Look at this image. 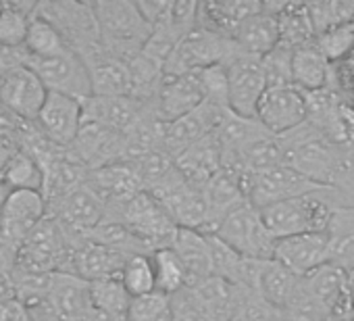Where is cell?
Listing matches in <instances>:
<instances>
[{
	"label": "cell",
	"mask_w": 354,
	"mask_h": 321,
	"mask_svg": "<svg viewBox=\"0 0 354 321\" xmlns=\"http://www.w3.org/2000/svg\"><path fill=\"white\" fill-rule=\"evenodd\" d=\"M279 142L286 152V165L317 186L339 192L346 203L354 199V146L331 142L308 121L279 136Z\"/></svg>",
	"instance_id": "1"
},
{
	"label": "cell",
	"mask_w": 354,
	"mask_h": 321,
	"mask_svg": "<svg viewBox=\"0 0 354 321\" xmlns=\"http://www.w3.org/2000/svg\"><path fill=\"white\" fill-rule=\"evenodd\" d=\"M339 205H348L346 199L335 190L323 188L304 196L269 205L261 209V215L269 232L279 240L296 234L327 232L331 215Z\"/></svg>",
	"instance_id": "2"
},
{
	"label": "cell",
	"mask_w": 354,
	"mask_h": 321,
	"mask_svg": "<svg viewBox=\"0 0 354 321\" xmlns=\"http://www.w3.org/2000/svg\"><path fill=\"white\" fill-rule=\"evenodd\" d=\"M92 7L96 13L102 46L111 55L131 63L152 36V28L140 13L138 3L98 0V3H92Z\"/></svg>",
	"instance_id": "3"
},
{
	"label": "cell",
	"mask_w": 354,
	"mask_h": 321,
	"mask_svg": "<svg viewBox=\"0 0 354 321\" xmlns=\"http://www.w3.org/2000/svg\"><path fill=\"white\" fill-rule=\"evenodd\" d=\"M21 304L34 321H84L92 311L90 282L69 271H55L48 290Z\"/></svg>",
	"instance_id": "4"
},
{
	"label": "cell",
	"mask_w": 354,
	"mask_h": 321,
	"mask_svg": "<svg viewBox=\"0 0 354 321\" xmlns=\"http://www.w3.org/2000/svg\"><path fill=\"white\" fill-rule=\"evenodd\" d=\"M36 13L50 21L65 40V44L80 57L102 46L92 3L46 0V3H36Z\"/></svg>",
	"instance_id": "5"
},
{
	"label": "cell",
	"mask_w": 354,
	"mask_h": 321,
	"mask_svg": "<svg viewBox=\"0 0 354 321\" xmlns=\"http://www.w3.org/2000/svg\"><path fill=\"white\" fill-rule=\"evenodd\" d=\"M238 51L240 48L234 40L196 26L171 53L165 65V75H186L211 65H225Z\"/></svg>",
	"instance_id": "6"
},
{
	"label": "cell",
	"mask_w": 354,
	"mask_h": 321,
	"mask_svg": "<svg viewBox=\"0 0 354 321\" xmlns=\"http://www.w3.org/2000/svg\"><path fill=\"white\" fill-rule=\"evenodd\" d=\"M150 194L167 209L173 223L182 230L205 232L209 221V203L205 188L190 184L177 167L150 190Z\"/></svg>",
	"instance_id": "7"
},
{
	"label": "cell",
	"mask_w": 354,
	"mask_h": 321,
	"mask_svg": "<svg viewBox=\"0 0 354 321\" xmlns=\"http://www.w3.org/2000/svg\"><path fill=\"white\" fill-rule=\"evenodd\" d=\"M213 236L250 259H273L277 242V238L269 232L261 209L252 207L250 203L230 213L213 232Z\"/></svg>",
	"instance_id": "8"
},
{
	"label": "cell",
	"mask_w": 354,
	"mask_h": 321,
	"mask_svg": "<svg viewBox=\"0 0 354 321\" xmlns=\"http://www.w3.org/2000/svg\"><path fill=\"white\" fill-rule=\"evenodd\" d=\"M150 253L171 246L177 228L167 209L146 190L138 192L125 207L119 219Z\"/></svg>",
	"instance_id": "9"
},
{
	"label": "cell",
	"mask_w": 354,
	"mask_h": 321,
	"mask_svg": "<svg viewBox=\"0 0 354 321\" xmlns=\"http://www.w3.org/2000/svg\"><path fill=\"white\" fill-rule=\"evenodd\" d=\"M26 65L38 73V77L44 82L48 92L65 94L82 102L94 96L88 67L84 59L73 51H65L61 55L46 57V59L26 57Z\"/></svg>",
	"instance_id": "10"
},
{
	"label": "cell",
	"mask_w": 354,
	"mask_h": 321,
	"mask_svg": "<svg viewBox=\"0 0 354 321\" xmlns=\"http://www.w3.org/2000/svg\"><path fill=\"white\" fill-rule=\"evenodd\" d=\"M230 80V109L236 115L257 119V109L267 92V77L263 69V59L238 51L227 63Z\"/></svg>",
	"instance_id": "11"
},
{
	"label": "cell",
	"mask_w": 354,
	"mask_h": 321,
	"mask_svg": "<svg viewBox=\"0 0 354 321\" xmlns=\"http://www.w3.org/2000/svg\"><path fill=\"white\" fill-rule=\"evenodd\" d=\"M323 190L290 165H279L263 174H246V196L257 209Z\"/></svg>",
	"instance_id": "12"
},
{
	"label": "cell",
	"mask_w": 354,
	"mask_h": 321,
	"mask_svg": "<svg viewBox=\"0 0 354 321\" xmlns=\"http://www.w3.org/2000/svg\"><path fill=\"white\" fill-rule=\"evenodd\" d=\"M104 215L106 205L88 182L65 199L48 205V217L59 221L73 240L86 238L104 221Z\"/></svg>",
	"instance_id": "13"
},
{
	"label": "cell",
	"mask_w": 354,
	"mask_h": 321,
	"mask_svg": "<svg viewBox=\"0 0 354 321\" xmlns=\"http://www.w3.org/2000/svg\"><path fill=\"white\" fill-rule=\"evenodd\" d=\"M48 94L44 82L26 63L0 80V107L21 121L36 123Z\"/></svg>",
	"instance_id": "14"
},
{
	"label": "cell",
	"mask_w": 354,
	"mask_h": 321,
	"mask_svg": "<svg viewBox=\"0 0 354 321\" xmlns=\"http://www.w3.org/2000/svg\"><path fill=\"white\" fill-rule=\"evenodd\" d=\"M69 150L90 172H96L106 165L125 160L127 136L111 127H104L100 123L84 119L82 129L75 142L69 146Z\"/></svg>",
	"instance_id": "15"
},
{
	"label": "cell",
	"mask_w": 354,
	"mask_h": 321,
	"mask_svg": "<svg viewBox=\"0 0 354 321\" xmlns=\"http://www.w3.org/2000/svg\"><path fill=\"white\" fill-rule=\"evenodd\" d=\"M257 119L269 134L277 138L300 127L308 119L306 92H302L296 86L267 88L259 102Z\"/></svg>",
	"instance_id": "16"
},
{
	"label": "cell",
	"mask_w": 354,
	"mask_h": 321,
	"mask_svg": "<svg viewBox=\"0 0 354 321\" xmlns=\"http://www.w3.org/2000/svg\"><path fill=\"white\" fill-rule=\"evenodd\" d=\"M273 259L298 277L308 275L325 263H331V242L327 232L286 236L275 242Z\"/></svg>",
	"instance_id": "17"
},
{
	"label": "cell",
	"mask_w": 354,
	"mask_h": 321,
	"mask_svg": "<svg viewBox=\"0 0 354 321\" xmlns=\"http://www.w3.org/2000/svg\"><path fill=\"white\" fill-rule=\"evenodd\" d=\"M48 203L42 192L34 190H11L0 213V232L19 248L30 234L46 219Z\"/></svg>",
	"instance_id": "18"
},
{
	"label": "cell",
	"mask_w": 354,
	"mask_h": 321,
	"mask_svg": "<svg viewBox=\"0 0 354 321\" xmlns=\"http://www.w3.org/2000/svg\"><path fill=\"white\" fill-rule=\"evenodd\" d=\"M84 123V102L65 94H55L50 92L38 119L36 125L38 129L57 146L69 148Z\"/></svg>",
	"instance_id": "19"
},
{
	"label": "cell",
	"mask_w": 354,
	"mask_h": 321,
	"mask_svg": "<svg viewBox=\"0 0 354 321\" xmlns=\"http://www.w3.org/2000/svg\"><path fill=\"white\" fill-rule=\"evenodd\" d=\"M225 113L227 111L217 109V107H213L209 102H203L192 113L180 117L173 123H167L162 150L167 154H171L173 158L180 156L192 144H196V142L205 140L207 136L215 134Z\"/></svg>",
	"instance_id": "20"
},
{
	"label": "cell",
	"mask_w": 354,
	"mask_h": 321,
	"mask_svg": "<svg viewBox=\"0 0 354 321\" xmlns=\"http://www.w3.org/2000/svg\"><path fill=\"white\" fill-rule=\"evenodd\" d=\"M306 288L329 309L335 321H352L354 304L348 284V271L335 263H325L302 277Z\"/></svg>",
	"instance_id": "21"
},
{
	"label": "cell",
	"mask_w": 354,
	"mask_h": 321,
	"mask_svg": "<svg viewBox=\"0 0 354 321\" xmlns=\"http://www.w3.org/2000/svg\"><path fill=\"white\" fill-rule=\"evenodd\" d=\"M82 59L88 67L94 96H131L133 80L127 61L111 55L104 46L82 55Z\"/></svg>",
	"instance_id": "22"
},
{
	"label": "cell",
	"mask_w": 354,
	"mask_h": 321,
	"mask_svg": "<svg viewBox=\"0 0 354 321\" xmlns=\"http://www.w3.org/2000/svg\"><path fill=\"white\" fill-rule=\"evenodd\" d=\"M205 196L209 203V221L203 234H213L230 213L248 203L246 174L221 167V172L205 184Z\"/></svg>",
	"instance_id": "23"
},
{
	"label": "cell",
	"mask_w": 354,
	"mask_h": 321,
	"mask_svg": "<svg viewBox=\"0 0 354 321\" xmlns=\"http://www.w3.org/2000/svg\"><path fill=\"white\" fill-rule=\"evenodd\" d=\"M129 255L119 253L115 248L102 246L88 238L75 242L71 250V259L67 265L69 273L80 275L86 282H96L104 277H121V271L127 263Z\"/></svg>",
	"instance_id": "24"
},
{
	"label": "cell",
	"mask_w": 354,
	"mask_h": 321,
	"mask_svg": "<svg viewBox=\"0 0 354 321\" xmlns=\"http://www.w3.org/2000/svg\"><path fill=\"white\" fill-rule=\"evenodd\" d=\"M40 167L44 172L42 194L48 205L75 192L90 178V169L84 163H80L69 148H59L57 152L42 160Z\"/></svg>",
	"instance_id": "25"
},
{
	"label": "cell",
	"mask_w": 354,
	"mask_h": 321,
	"mask_svg": "<svg viewBox=\"0 0 354 321\" xmlns=\"http://www.w3.org/2000/svg\"><path fill=\"white\" fill-rule=\"evenodd\" d=\"M205 102L198 71L186 75H165L156 94V111L165 123H173Z\"/></svg>",
	"instance_id": "26"
},
{
	"label": "cell",
	"mask_w": 354,
	"mask_h": 321,
	"mask_svg": "<svg viewBox=\"0 0 354 321\" xmlns=\"http://www.w3.org/2000/svg\"><path fill=\"white\" fill-rule=\"evenodd\" d=\"M175 167L190 184L205 188V184L213 180L223 167V148L217 131L192 144L180 156H175Z\"/></svg>",
	"instance_id": "27"
},
{
	"label": "cell",
	"mask_w": 354,
	"mask_h": 321,
	"mask_svg": "<svg viewBox=\"0 0 354 321\" xmlns=\"http://www.w3.org/2000/svg\"><path fill=\"white\" fill-rule=\"evenodd\" d=\"M263 11L257 0H230V3H198V28L234 40L244 21Z\"/></svg>",
	"instance_id": "28"
},
{
	"label": "cell",
	"mask_w": 354,
	"mask_h": 321,
	"mask_svg": "<svg viewBox=\"0 0 354 321\" xmlns=\"http://www.w3.org/2000/svg\"><path fill=\"white\" fill-rule=\"evenodd\" d=\"M146 102L133 96H90L84 100V119L127 134L140 119Z\"/></svg>",
	"instance_id": "29"
},
{
	"label": "cell",
	"mask_w": 354,
	"mask_h": 321,
	"mask_svg": "<svg viewBox=\"0 0 354 321\" xmlns=\"http://www.w3.org/2000/svg\"><path fill=\"white\" fill-rule=\"evenodd\" d=\"M234 42L238 48L252 57H265L279 44V28L273 3H263V11L242 24Z\"/></svg>",
	"instance_id": "30"
},
{
	"label": "cell",
	"mask_w": 354,
	"mask_h": 321,
	"mask_svg": "<svg viewBox=\"0 0 354 321\" xmlns=\"http://www.w3.org/2000/svg\"><path fill=\"white\" fill-rule=\"evenodd\" d=\"M171 248L184 261V265L190 273V284H196L201 279L215 275V261H213V248H211L209 234H203L198 230H182L180 228L171 242Z\"/></svg>",
	"instance_id": "31"
},
{
	"label": "cell",
	"mask_w": 354,
	"mask_h": 321,
	"mask_svg": "<svg viewBox=\"0 0 354 321\" xmlns=\"http://www.w3.org/2000/svg\"><path fill=\"white\" fill-rule=\"evenodd\" d=\"M190 288L215 321H232L234 319V313H236V306H238V300L242 294L240 286H234L219 275H211L207 279L190 284Z\"/></svg>",
	"instance_id": "32"
},
{
	"label": "cell",
	"mask_w": 354,
	"mask_h": 321,
	"mask_svg": "<svg viewBox=\"0 0 354 321\" xmlns=\"http://www.w3.org/2000/svg\"><path fill=\"white\" fill-rule=\"evenodd\" d=\"M292 77H294V86L300 88L302 92L325 90L331 80V63L317 48V44L310 42L294 51Z\"/></svg>",
	"instance_id": "33"
},
{
	"label": "cell",
	"mask_w": 354,
	"mask_h": 321,
	"mask_svg": "<svg viewBox=\"0 0 354 321\" xmlns=\"http://www.w3.org/2000/svg\"><path fill=\"white\" fill-rule=\"evenodd\" d=\"M277 28H279V44L296 51L315 42V26L308 13V5L302 3H273Z\"/></svg>",
	"instance_id": "34"
},
{
	"label": "cell",
	"mask_w": 354,
	"mask_h": 321,
	"mask_svg": "<svg viewBox=\"0 0 354 321\" xmlns=\"http://www.w3.org/2000/svg\"><path fill=\"white\" fill-rule=\"evenodd\" d=\"M331 242V263L352 271L354 269V205H339L327 228Z\"/></svg>",
	"instance_id": "35"
},
{
	"label": "cell",
	"mask_w": 354,
	"mask_h": 321,
	"mask_svg": "<svg viewBox=\"0 0 354 321\" xmlns=\"http://www.w3.org/2000/svg\"><path fill=\"white\" fill-rule=\"evenodd\" d=\"M300 279L302 277L292 273L288 267H283L275 259H269L265 261L259 277V294L265 302H269L273 309H277L283 315V309L292 298L294 290L298 288Z\"/></svg>",
	"instance_id": "36"
},
{
	"label": "cell",
	"mask_w": 354,
	"mask_h": 321,
	"mask_svg": "<svg viewBox=\"0 0 354 321\" xmlns=\"http://www.w3.org/2000/svg\"><path fill=\"white\" fill-rule=\"evenodd\" d=\"M150 259H152L158 292L173 296L190 286V273H188L184 261L180 259V255H177L171 246L150 253Z\"/></svg>",
	"instance_id": "37"
},
{
	"label": "cell",
	"mask_w": 354,
	"mask_h": 321,
	"mask_svg": "<svg viewBox=\"0 0 354 321\" xmlns=\"http://www.w3.org/2000/svg\"><path fill=\"white\" fill-rule=\"evenodd\" d=\"M65 51H71V48L65 44V40L61 38L57 28L34 11L32 21H30V30H28V38H26V44H24L26 57L46 59V57L61 55Z\"/></svg>",
	"instance_id": "38"
},
{
	"label": "cell",
	"mask_w": 354,
	"mask_h": 321,
	"mask_svg": "<svg viewBox=\"0 0 354 321\" xmlns=\"http://www.w3.org/2000/svg\"><path fill=\"white\" fill-rule=\"evenodd\" d=\"M36 3H5L0 13V44L24 48Z\"/></svg>",
	"instance_id": "39"
},
{
	"label": "cell",
	"mask_w": 354,
	"mask_h": 321,
	"mask_svg": "<svg viewBox=\"0 0 354 321\" xmlns=\"http://www.w3.org/2000/svg\"><path fill=\"white\" fill-rule=\"evenodd\" d=\"M90 300H92V309L96 311L117 317H127L133 298L123 286L121 277H104V279L90 282Z\"/></svg>",
	"instance_id": "40"
},
{
	"label": "cell",
	"mask_w": 354,
	"mask_h": 321,
	"mask_svg": "<svg viewBox=\"0 0 354 321\" xmlns=\"http://www.w3.org/2000/svg\"><path fill=\"white\" fill-rule=\"evenodd\" d=\"M5 186L9 190H34L42 192L44 188V172L38 160L28 154L26 150H19L9 165V172L5 176Z\"/></svg>",
	"instance_id": "41"
},
{
	"label": "cell",
	"mask_w": 354,
	"mask_h": 321,
	"mask_svg": "<svg viewBox=\"0 0 354 321\" xmlns=\"http://www.w3.org/2000/svg\"><path fill=\"white\" fill-rule=\"evenodd\" d=\"M283 317L288 321H335L329 309L306 288L304 279H300L292 298L283 309Z\"/></svg>",
	"instance_id": "42"
},
{
	"label": "cell",
	"mask_w": 354,
	"mask_h": 321,
	"mask_svg": "<svg viewBox=\"0 0 354 321\" xmlns=\"http://www.w3.org/2000/svg\"><path fill=\"white\" fill-rule=\"evenodd\" d=\"M121 282L131 294V298L156 292L154 267L150 255H131L121 271Z\"/></svg>",
	"instance_id": "43"
},
{
	"label": "cell",
	"mask_w": 354,
	"mask_h": 321,
	"mask_svg": "<svg viewBox=\"0 0 354 321\" xmlns=\"http://www.w3.org/2000/svg\"><path fill=\"white\" fill-rule=\"evenodd\" d=\"M198 80H201V88H203V96L205 102L223 109V111H232L230 109V80H227V67L223 63L219 65H211L203 71H198Z\"/></svg>",
	"instance_id": "44"
},
{
	"label": "cell",
	"mask_w": 354,
	"mask_h": 321,
	"mask_svg": "<svg viewBox=\"0 0 354 321\" xmlns=\"http://www.w3.org/2000/svg\"><path fill=\"white\" fill-rule=\"evenodd\" d=\"M315 44L331 65L342 63L354 53V30L348 26L331 28V30L319 34L315 38Z\"/></svg>",
	"instance_id": "45"
},
{
	"label": "cell",
	"mask_w": 354,
	"mask_h": 321,
	"mask_svg": "<svg viewBox=\"0 0 354 321\" xmlns=\"http://www.w3.org/2000/svg\"><path fill=\"white\" fill-rule=\"evenodd\" d=\"M127 321H171V296L156 290L133 298Z\"/></svg>",
	"instance_id": "46"
},
{
	"label": "cell",
	"mask_w": 354,
	"mask_h": 321,
	"mask_svg": "<svg viewBox=\"0 0 354 321\" xmlns=\"http://www.w3.org/2000/svg\"><path fill=\"white\" fill-rule=\"evenodd\" d=\"M292 61H294V51L283 46V44H277L269 55L263 57V69H265V77H267V88L294 86Z\"/></svg>",
	"instance_id": "47"
},
{
	"label": "cell",
	"mask_w": 354,
	"mask_h": 321,
	"mask_svg": "<svg viewBox=\"0 0 354 321\" xmlns=\"http://www.w3.org/2000/svg\"><path fill=\"white\" fill-rule=\"evenodd\" d=\"M171 321H215L203 302L196 298L192 288H184L171 296Z\"/></svg>",
	"instance_id": "48"
},
{
	"label": "cell",
	"mask_w": 354,
	"mask_h": 321,
	"mask_svg": "<svg viewBox=\"0 0 354 321\" xmlns=\"http://www.w3.org/2000/svg\"><path fill=\"white\" fill-rule=\"evenodd\" d=\"M19 150H21V146L13 136H7L0 131V182L3 184H5V176L9 172V165L13 163V158Z\"/></svg>",
	"instance_id": "49"
},
{
	"label": "cell",
	"mask_w": 354,
	"mask_h": 321,
	"mask_svg": "<svg viewBox=\"0 0 354 321\" xmlns=\"http://www.w3.org/2000/svg\"><path fill=\"white\" fill-rule=\"evenodd\" d=\"M26 63V53L24 48H9L0 44V80H3L9 71Z\"/></svg>",
	"instance_id": "50"
},
{
	"label": "cell",
	"mask_w": 354,
	"mask_h": 321,
	"mask_svg": "<svg viewBox=\"0 0 354 321\" xmlns=\"http://www.w3.org/2000/svg\"><path fill=\"white\" fill-rule=\"evenodd\" d=\"M17 255H19V246L0 232V267L11 273L17 263Z\"/></svg>",
	"instance_id": "51"
},
{
	"label": "cell",
	"mask_w": 354,
	"mask_h": 321,
	"mask_svg": "<svg viewBox=\"0 0 354 321\" xmlns=\"http://www.w3.org/2000/svg\"><path fill=\"white\" fill-rule=\"evenodd\" d=\"M84 321H127V317H117V315H109V313H102V311H96L92 309Z\"/></svg>",
	"instance_id": "52"
},
{
	"label": "cell",
	"mask_w": 354,
	"mask_h": 321,
	"mask_svg": "<svg viewBox=\"0 0 354 321\" xmlns=\"http://www.w3.org/2000/svg\"><path fill=\"white\" fill-rule=\"evenodd\" d=\"M9 192H11V190H9L3 182H0V213H3V207H5V203H7Z\"/></svg>",
	"instance_id": "53"
},
{
	"label": "cell",
	"mask_w": 354,
	"mask_h": 321,
	"mask_svg": "<svg viewBox=\"0 0 354 321\" xmlns=\"http://www.w3.org/2000/svg\"><path fill=\"white\" fill-rule=\"evenodd\" d=\"M348 284H350V294H352V304H354V269L348 271Z\"/></svg>",
	"instance_id": "54"
},
{
	"label": "cell",
	"mask_w": 354,
	"mask_h": 321,
	"mask_svg": "<svg viewBox=\"0 0 354 321\" xmlns=\"http://www.w3.org/2000/svg\"><path fill=\"white\" fill-rule=\"evenodd\" d=\"M3 5H5V3H0V13H3Z\"/></svg>",
	"instance_id": "55"
},
{
	"label": "cell",
	"mask_w": 354,
	"mask_h": 321,
	"mask_svg": "<svg viewBox=\"0 0 354 321\" xmlns=\"http://www.w3.org/2000/svg\"><path fill=\"white\" fill-rule=\"evenodd\" d=\"M352 321H354V319H352Z\"/></svg>",
	"instance_id": "56"
}]
</instances>
